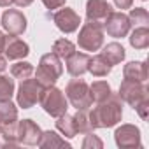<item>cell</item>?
Listing matches in <instances>:
<instances>
[{
  "instance_id": "1",
  "label": "cell",
  "mask_w": 149,
  "mask_h": 149,
  "mask_svg": "<svg viewBox=\"0 0 149 149\" xmlns=\"http://www.w3.org/2000/svg\"><path fill=\"white\" fill-rule=\"evenodd\" d=\"M90 123L93 130L97 128H112L116 126L123 118V100L118 93H111L109 98L104 102H98L97 107H93L90 112Z\"/></svg>"
},
{
  "instance_id": "2",
  "label": "cell",
  "mask_w": 149,
  "mask_h": 149,
  "mask_svg": "<svg viewBox=\"0 0 149 149\" xmlns=\"http://www.w3.org/2000/svg\"><path fill=\"white\" fill-rule=\"evenodd\" d=\"M35 74V79L39 81L40 86L47 88V86H54L56 81L61 77L63 74V65H61V60L51 51V53H46L40 56V61H39V67L37 70H33Z\"/></svg>"
},
{
  "instance_id": "3",
  "label": "cell",
  "mask_w": 149,
  "mask_h": 149,
  "mask_svg": "<svg viewBox=\"0 0 149 149\" xmlns=\"http://www.w3.org/2000/svg\"><path fill=\"white\" fill-rule=\"evenodd\" d=\"M77 46L83 51H98L104 46V25L98 21H86L77 35Z\"/></svg>"
},
{
  "instance_id": "4",
  "label": "cell",
  "mask_w": 149,
  "mask_h": 149,
  "mask_svg": "<svg viewBox=\"0 0 149 149\" xmlns=\"http://www.w3.org/2000/svg\"><path fill=\"white\" fill-rule=\"evenodd\" d=\"M39 104L44 109V112L49 114V116H53V118H58V116L65 114L67 109H68V100H67L65 93L60 88H56V86L44 88Z\"/></svg>"
},
{
  "instance_id": "5",
  "label": "cell",
  "mask_w": 149,
  "mask_h": 149,
  "mask_svg": "<svg viewBox=\"0 0 149 149\" xmlns=\"http://www.w3.org/2000/svg\"><path fill=\"white\" fill-rule=\"evenodd\" d=\"M65 97L72 107L77 111H88L91 107V97H90V86L84 79H72L65 86Z\"/></svg>"
},
{
  "instance_id": "6",
  "label": "cell",
  "mask_w": 149,
  "mask_h": 149,
  "mask_svg": "<svg viewBox=\"0 0 149 149\" xmlns=\"http://www.w3.org/2000/svg\"><path fill=\"white\" fill-rule=\"evenodd\" d=\"M42 90H44V86H40L37 79L28 77V79L21 81V84H19V88H18V93H16L18 107H21V109H30V107H33V105L40 100Z\"/></svg>"
},
{
  "instance_id": "7",
  "label": "cell",
  "mask_w": 149,
  "mask_h": 149,
  "mask_svg": "<svg viewBox=\"0 0 149 149\" xmlns=\"http://www.w3.org/2000/svg\"><path fill=\"white\" fill-rule=\"evenodd\" d=\"M118 95H119V98H121L123 102H126V104L133 109L137 104H140L142 100H147V98H149V90H147L146 83L125 79V81L119 84Z\"/></svg>"
},
{
  "instance_id": "8",
  "label": "cell",
  "mask_w": 149,
  "mask_h": 149,
  "mask_svg": "<svg viewBox=\"0 0 149 149\" xmlns=\"http://www.w3.org/2000/svg\"><path fill=\"white\" fill-rule=\"evenodd\" d=\"M130 19L128 16L121 11V13H116L112 11L105 19H104V32H107V35L114 37V39H123L130 33Z\"/></svg>"
},
{
  "instance_id": "9",
  "label": "cell",
  "mask_w": 149,
  "mask_h": 149,
  "mask_svg": "<svg viewBox=\"0 0 149 149\" xmlns=\"http://www.w3.org/2000/svg\"><path fill=\"white\" fill-rule=\"evenodd\" d=\"M114 140L116 146L121 149H130V147H142V140H140V130L135 125L125 123L121 126L116 128L114 132Z\"/></svg>"
},
{
  "instance_id": "10",
  "label": "cell",
  "mask_w": 149,
  "mask_h": 149,
  "mask_svg": "<svg viewBox=\"0 0 149 149\" xmlns=\"http://www.w3.org/2000/svg\"><path fill=\"white\" fill-rule=\"evenodd\" d=\"M53 21H54L56 28L61 33H74V32L79 28V25H81L79 14L74 11V9H70V7H63V9L60 7L53 14Z\"/></svg>"
},
{
  "instance_id": "11",
  "label": "cell",
  "mask_w": 149,
  "mask_h": 149,
  "mask_svg": "<svg viewBox=\"0 0 149 149\" xmlns=\"http://www.w3.org/2000/svg\"><path fill=\"white\" fill-rule=\"evenodd\" d=\"M2 28L9 35H23L26 32V16L18 9H7L2 14Z\"/></svg>"
},
{
  "instance_id": "12",
  "label": "cell",
  "mask_w": 149,
  "mask_h": 149,
  "mask_svg": "<svg viewBox=\"0 0 149 149\" xmlns=\"http://www.w3.org/2000/svg\"><path fill=\"white\" fill-rule=\"evenodd\" d=\"M42 130L33 119L18 121V142L25 146H37L40 140Z\"/></svg>"
},
{
  "instance_id": "13",
  "label": "cell",
  "mask_w": 149,
  "mask_h": 149,
  "mask_svg": "<svg viewBox=\"0 0 149 149\" xmlns=\"http://www.w3.org/2000/svg\"><path fill=\"white\" fill-rule=\"evenodd\" d=\"M112 13V6L107 0H88L86 2V19L104 23V19Z\"/></svg>"
},
{
  "instance_id": "14",
  "label": "cell",
  "mask_w": 149,
  "mask_h": 149,
  "mask_svg": "<svg viewBox=\"0 0 149 149\" xmlns=\"http://www.w3.org/2000/svg\"><path fill=\"white\" fill-rule=\"evenodd\" d=\"M4 53H6L7 60H23V58H26L30 54V46L25 40L18 39L16 35H11V37L6 39Z\"/></svg>"
},
{
  "instance_id": "15",
  "label": "cell",
  "mask_w": 149,
  "mask_h": 149,
  "mask_svg": "<svg viewBox=\"0 0 149 149\" xmlns=\"http://www.w3.org/2000/svg\"><path fill=\"white\" fill-rule=\"evenodd\" d=\"M67 72L72 77H81L83 74L88 72V63H90V54L88 53H79L76 51L74 54H70L67 60Z\"/></svg>"
},
{
  "instance_id": "16",
  "label": "cell",
  "mask_w": 149,
  "mask_h": 149,
  "mask_svg": "<svg viewBox=\"0 0 149 149\" xmlns=\"http://www.w3.org/2000/svg\"><path fill=\"white\" fill-rule=\"evenodd\" d=\"M123 77L130 81L146 83L147 81V63L146 61H128L123 67Z\"/></svg>"
},
{
  "instance_id": "17",
  "label": "cell",
  "mask_w": 149,
  "mask_h": 149,
  "mask_svg": "<svg viewBox=\"0 0 149 149\" xmlns=\"http://www.w3.org/2000/svg\"><path fill=\"white\" fill-rule=\"evenodd\" d=\"M100 56H102L111 67H114V65H119V63L126 58V51H125V47H123L119 42H109V44L104 46V49L100 51Z\"/></svg>"
},
{
  "instance_id": "18",
  "label": "cell",
  "mask_w": 149,
  "mask_h": 149,
  "mask_svg": "<svg viewBox=\"0 0 149 149\" xmlns=\"http://www.w3.org/2000/svg\"><path fill=\"white\" fill-rule=\"evenodd\" d=\"M37 146H39L40 149H54V147H67V149H70V147H72L68 140L61 139V135H58V133L53 132V130L42 132L40 140H39Z\"/></svg>"
},
{
  "instance_id": "19",
  "label": "cell",
  "mask_w": 149,
  "mask_h": 149,
  "mask_svg": "<svg viewBox=\"0 0 149 149\" xmlns=\"http://www.w3.org/2000/svg\"><path fill=\"white\" fill-rule=\"evenodd\" d=\"M18 123V107L11 100H0V126Z\"/></svg>"
},
{
  "instance_id": "20",
  "label": "cell",
  "mask_w": 149,
  "mask_h": 149,
  "mask_svg": "<svg viewBox=\"0 0 149 149\" xmlns=\"http://www.w3.org/2000/svg\"><path fill=\"white\" fill-rule=\"evenodd\" d=\"M111 70H112V67L100 56V54H97V56H90V63H88V72L91 74V76H95V77H105V76H109L111 74Z\"/></svg>"
},
{
  "instance_id": "21",
  "label": "cell",
  "mask_w": 149,
  "mask_h": 149,
  "mask_svg": "<svg viewBox=\"0 0 149 149\" xmlns=\"http://www.w3.org/2000/svg\"><path fill=\"white\" fill-rule=\"evenodd\" d=\"M56 130L65 137V139H74L77 135V130H76V125H74V118L70 114H61L56 118Z\"/></svg>"
},
{
  "instance_id": "22",
  "label": "cell",
  "mask_w": 149,
  "mask_h": 149,
  "mask_svg": "<svg viewBox=\"0 0 149 149\" xmlns=\"http://www.w3.org/2000/svg\"><path fill=\"white\" fill-rule=\"evenodd\" d=\"M128 40H130V46H132L133 49H146V47L149 46V30H147V26H139V28H135V30L130 33Z\"/></svg>"
},
{
  "instance_id": "23",
  "label": "cell",
  "mask_w": 149,
  "mask_h": 149,
  "mask_svg": "<svg viewBox=\"0 0 149 149\" xmlns=\"http://www.w3.org/2000/svg\"><path fill=\"white\" fill-rule=\"evenodd\" d=\"M111 93H112V90L107 81H95L90 86V97H91V102H95V104L104 102L105 98H109Z\"/></svg>"
},
{
  "instance_id": "24",
  "label": "cell",
  "mask_w": 149,
  "mask_h": 149,
  "mask_svg": "<svg viewBox=\"0 0 149 149\" xmlns=\"http://www.w3.org/2000/svg\"><path fill=\"white\" fill-rule=\"evenodd\" d=\"M53 53L60 58V60H67L70 54L76 53V44L70 42L68 39H58L53 44Z\"/></svg>"
},
{
  "instance_id": "25",
  "label": "cell",
  "mask_w": 149,
  "mask_h": 149,
  "mask_svg": "<svg viewBox=\"0 0 149 149\" xmlns=\"http://www.w3.org/2000/svg\"><path fill=\"white\" fill-rule=\"evenodd\" d=\"M33 65L28 63V61H18L14 65H11V76L14 79H19V81H25L28 77L33 76Z\"/></svg>"
},
{
  "instance_id": "26",
  "label": "cell",
  "mask_w": 149,
  "mask_h": 149,
  "mask_svg": "<svg viewBox=\"0 0 149 149\" xmlns=\"http://www.w3.org/2000/svg\"><path fill=\"white\" fill-rule=\"evenodd\" d=\"M72 118H74V125H76V130H77V133H83V135H86V133L93 132V126H91V123H90L88 111H77V112L74 114Z\"/></svg>"
},
{
  "instance_id": "27",
  "label": "cell",
  "mask_w": 149,
  "mask_h": 149,
  "mask_svg": "<svg viewBox=\"0 0 149 149\" xmlns=\"http://www.w3.org/2000/svg\"><path fill=\"white\" fill-rule=\"evenodd\" d=\"M128 19H130V25L133 28H139V26H149V13L144 9V7H135L130 11L128 14Z\"/></svg>"
},
{
  "instance_id": "28",
  "label": "cell",
  "mask_w": 149,
  "mask_h": 149,
  "mask_svg": "<svg viewBox=\"0 0 149 149\" xmlns=\"http://www.w3.org/2000/svg\"><path fill=\"white\" fill-rule=\"evenodd\" d=\"M14 77L0 74V100H11L14 95Z\"/></svg>"
},
{
  "instance_id": "29",
  "label": "cell",
  "mask_w": 149,
  "mask_h": 149,
  "mask_svg": "<svg viewBox=\"0 0 149 149\" xmlns=\"http://www.w3.org/2000/svg\"><path fill=\"white\" fill-rule=\"evenodd\" d=\"M102 147H104V142L93 132L86 133V137L83 140V149H102Z\"/></svg>"
},
{
  "instance_id": "30",
  "label": "cell",
  "mask_w": 149,
  "mask_h": 149,
  "mask_svg": "<svg viewBox=\"0 0 149 149\" xmlns=\"http://www.w3.org/2000/svg\"><path fill=\"white\" fill-rule=\"evenodd\" d=\"M133 111L139 114V118H140V119H144V121H146V119H147V116H149V98H147V100H142L140 104H137V105L133 107Z\"/></svg>"
},
{
  "instance_id": "31",
  "label": "cell",
  "mask_w": 149,
  "mask_h": 149,
  "mask_svg": "<svg viewBox=\"0 0 149 149\" xmlns=\"http://www.w3.org/2000/svg\"><path fill=\"white\" fill-rule=\"evenodd\" d=\"M40 2L47 7V9H60L65 6L67 0H40Z\"/></svg>"
},
{
  "instance_id": "32",
  "label": "cell",
  "mask_w": 149,
  "mask_h": 149,
  "mask_svg": "<svg viewBox=\"0 0 149 149\" xmlns=\"http://www.w3.org/2000/svg\"><path fill=\"white\" fill-rule=\"evenodd\" d=\"M114 6L118 7V9H132V6H133V0H114Z\"/></svg>"
},
{
  "instance_id": "33",
  "label": "cell",
  "mask_w": 149,
  "mask_h": 149,
  "mask_svg": "<svg viewBox=\"0 0 149 149\" xmlns=\"http://www.w3.org/2000/svg\"><path fill=\"white\" fill-rule=\"evenodd\" d=\"M14 4H16L18 7H28V6L33 4V0H14Z\"/></svg>"
},
{
  "instance_id": "34",
  "label": "cell",
  "mask_w": 149,
  "mask_h": 149,
  "mask_svg": "<svg viewBox=\"0 0 149 149\" xmlns=\"http://www.w3.org/2000/svg\"><path fill=\"white\" fill-rule=\"evenodd\" d=\"M6 70H7V58H4L0 54V74H4Z\"/></svg>"
},
{
  "instance_id": "35",
  "label": "cell",
  "mask_w": 149,
  "mask_h": 149,
  "mask_svg": "<svg viewBox=\"0 0 149 149\" xmlns=\"http://www.w3.org/2000/svg\"><path fill=\"white\" fill-rule=\"evenodd\" d=\"M6 35H4V32L2 30H0V54H2L4 53V49H6Z\"/></svg>"
},
{
  "instance_id": "36",
  "label": "cell",
  "mask_w": 149,
  "mask_h": 149,
  "mask_svg": "<svg viewBox=\"0 0 149 149\" xmlns=\"http://www.w3.org/2000/svg\"><path fill=\"white\" fill-rule=\"evenodd\" d=\"M14 4V0H0V7H11Z\"/></svg>"
},
{
  "instance_id": "37",
  "label": "cell",
  "mask_w": 149,
  "mask_h": 149,
  "mask_svg": "<svg viewBox=\"0 0 149 149\" xmlns=\"http://www.w3.org/2000/svg\"><path fill=\"white\" fill-rule=\"evenodd\" d=\"M142 2H146V0H142Z\"/></svg>"
}]
</instances>
